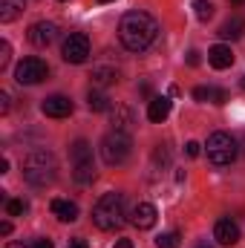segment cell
I'll return each mask as SVG.
<instances>
[{
    "instance_id": "4dcf8cb0",
    "label": "cell",
    "mask_w": 245,
    "mask_h": 248,
    "mask_svg": "<svg viewBox=\"0 0 245 248\" xmlns=\"http://www.w3.org/2000/svg\"><path fill=\"white\" fill-rule=\"evenodd\" d=\"M32 243H35V248H55L49 237H38V240H32Z\"/></svg>"
},
{
    "instance_id": "f546056e",
    "label": "cell",
    "mask_w": 245,
    "mask_h": 248,
    "mask_svg": "<svg viewBox=\"0 0 245 248\" xmlns=\"http://www.w3.org/2000/svg\"><path fill=\"white\" fill-rule=\"evenodd\" d=\"M9 101H12V98H9V93H0V116H6V113H9V107H12Z\"/></svg>"
},
{
    "instance_id": "d4e9b609",
    "label": "cell",
    "mask_w": 245,
    "mask_h": 248,
    "mask_svg": "<svg viewBox=\"0 0 245 248\" xmlns=\"http://www.w3.org/2000/svg\"><path fill=\"white\" fill-rule=\"evenodd\" d=\"M156 248H179V234H176V231L162 234V237L156 240Z\"/></svg>"
},
{
    "instance_id": "9c48e42d",
    "label": "cell",
    "mask_w": 245,
    "mask_h": 248,
    "mask_svg": "<svg viewBox=\"0 0 245 248\" xmlns=\"http://www.w3.org/2000/svg\"><path fill=\"white\" fill-rule=\"evenodd\" d=\"M214 240H216L219 246H237V240H240V225H237L234 219H228V217L216 219V225H214Z\"/></svg>"
},
{
    "instance_id": "ab89813d",
    "label": "cell",
    "mask_w": 245,
    "mask_h": 248,
    "mask_svg": "<svg viewBox=\"0 0 245 248\" xmlns=\"http://www.w3.org/2000/svg\"><path fill=\"white\" fill-rule=\"evenodd\" d=\"M243 87H245V78H243Z\"/></svg>"
},
{
    "instance_id": "6da1fadb",
    "label": "cell",
    "mask_w": 245,
    "mask_h": 248,
    "mask_svg": "<svg viewBox=\"0 0 245 248\" xmlns=\"http://www.w3.org/2000/svg\"><path fill=\"white\" fill-rule=\"evenodd\" d=\"M156 35H159V23L147 12H127L119 23V41L130 52H144L156 41Z\"/></svg>"
},
{
    "instance_id": "5bb4252c",
    "label": "cell",
    "mask_w": 245,
    "mask_h": 248,
    "mask_svg": "<svg viewBox=\"0 0 245 248\" xmlns=\"http://www.w3.org/2000/svg\"><path fill=\"white\" fill-rule=\"evenodd\" d=\"M243 32H245V17L243 15H234V17H228L222 26H219V38L222 41H237V38H243Z\"/></svg>"
},
{
    "instance_id": "cb8c5ba5",
    "label": "cell",
    "mask_w": 245,
    "mask_h": 248,
    "mask_svg": "<svg viewBox=\"0 0 245 248\" xmlns=\"http://www.w3.org/2000/svg\"><path fill=\"white\" fill-rule=\"evenodd\" d=\"M153 165H156V168H159V165H162V168H168V165H170V150H168L165 144H159V147H156V153H153Z\"/></svg>"
},
{
    "instance_id": "277c9868",
    "label": "cell",
    "mask_w": 245,
    "mask_h": 248,
    "mask_svg": "<svg viewBox=\"0 0 245 248\" xmlns=\"http://www.w3.org/2000/svg\"><path fill=\"white\" fill-rule=\"evenodd\" d=\"M205 150H208L211 165H216V168H225V165L237 162V156H240V144L228 133H211L205 141Z\"/></svg>"
},
{
    "instance_id": "3957f363",
    "label": "cell",
    "mask_w": 245,
    "mask_h": 248,
    "mask_svg": "<svg viewBox=\"0 0 245 248\" xmlns=\"http://www.w3.org/2000/svg\"><path fill=\"white\" fill-rule=\"evenodd\" d=\"M124 217H127L124 214V193H116V190L104 193L92 208V222L101 231H119L124 225Z\"/></svg>"
},
{
    "instance_id": "484cf974",
    "label": "cell",
    "mask_w": 245,
    "mask_h": 248,
    "mask_svg": "<svg viewBox=\"0 0 245 248\" xmlns=\"http://www.w3.org/2000/svg\"><path fill=\"white\" fill-rule=\"evenodd\" d=\"M9 58H12V46H9V41H0V69L9 66Z\"/></svg>"
},
{
    "instance_id": "5b68a950",
    "label": "cell",
    "mask_w": 245,
    "mask_h": 248,
    "mask_svg": "<svg viewBox=\"0 0 245 248\" xmlns=\"http://www.w3.org/2000/svg\"><path fill=\"white\" fill-rule=\"evenodd\" d=\"M101 159L107 162V165H124L127 159H130V153H133V141H130V136L122 133V130H113V133H107L104 139H101Z\"/></svg>"
},
{
    "instance_id": "4fadbf2b",
    "label": "cell",
    "mask_w": 245,
    "mask_h": 248,
    "mask_svg": "<svg viewBox=\"0 0 245 248\" xmlns=\"http://www.w3.org/2000/svg\"><path fill=\"white\" fill-rule=\"evenodd\" d=\"M208 63H211L214 69H228V66L234 63V52H231V46H225V44L211 46V49H208Z\"/></svg>"
},
{
    "instance_id": "8992f818",
    "label": "cell",
    "mask_w": 245,
    "mask_h": 248,
    "mask_svg": "<svg viewBox=\"0 0 245 248\" xmlns=\"http://www.w3.org/2000/svg\"><path fill=\"white\" fill-rule=\"evenodd\" d=\"M49 75V66L44 58H38V55H32V58H23V61L15 66V81L17 84H41L44 78Z\"/></svg>"
},
{
    "instance_id": "ac0fdd59",
    "label": "cell",
    "mask_w": 245,
    "mask_h": 248,
    "mask_svg": "<svg viewBox=\"0 0 245 248\" xmlns=\"http://www.w3.org/2000/svg\"><path fill=\"white\" fill-rule=\"evenodd\" d=\"M72 179H75L78 185H90V182L95 179V165H92V159H90V162H75V165H72Z\"/></svg>"
},
{
    "instance_id": "f35d334b",
    "label": "cell",
    "mask_w": 245,
    "mask_h": 248,
    "mask_svg": "<svg viewBox=\"0 0 245 248\" xmlns=\"http://www.w3.org/2000/svg\"><path fill=\"white\" fill-rule=\"evenodd\" d=\"M199 248H208V246H199Z\"/></svg>"
},
{
    "instance_id": "e575fe53",
    "label": "cell",
    "mask_w": 245,
    "mask_h": 248,
    "mask_svg": "<svg viewBox=\"0 0 245 248\" xmlns=\"http://www.w3.org/2000/svg\"><path fill=\"white\" fill-rule=\"evenodd\" d=\"M6 248H35V243H9Z\"/></svg>"
},
{
    "instance_id": "836d02e7",
    "label": "cell",
    "mask_w": 245,
    "mask_h": 248,
    "mask_svg": "<svg viewBox=\"0 0 245 248\" xmlns=\"http://www.w3.org/2000/svg\"><path fill=\"white\" fill-rule=\"evenodd\" d=\"M0 234H3V237H9V234H12V222H6V219H3V222H0Z\"/></svg>"
},
{
    "instance_id": "74e56055",
    "label": "cell",
    "mask_w": 245,
    "mask_h": 248,
    "mask_svg": "<svg viewBox=\"0 0 245 248\" xmlns=\"http://www.w3.org/2000/svg\"><path fill=\"white\" fill-rule=\"evenodd\" d=\"M98 3H113V0H98Z\"/></svg>"
},
{
    "instance_id": "7402d4cb",
    "label": "cell",
    "mask_w": 245,
    "mask_h": 248,
    "mask_svg": "<svg viewBox=\"0 0 245 248\" xmlns=\"http://www.w3.org/2000/svg\"><path fill=\"white\" fill-rule=\"evenodd\" d=\"M193 12H196V17L205 23V20L214 17V3H211V0H193Z\"/></svg>"
},
{
    "instance_id": "44dd1931",
    "label": "cell",
    "mask_w": 245,
    "mask_h": 248,
    "mask_svg": "<svg viewBox=\"0 0 245 248\" xmlns=\"http://www.w3.org/2000/svg\"><path fill=\"white\" fill-rule=\"evenodd\" d=\"M69 153H72V165H75V162H90V159H92V144L84 141V139H78V141H72Z\"/></svg>"
},
{
    "instance_id": "8d00e7d4",
    "label": "cell",
    "mask_w": 245,
    "mask_h": 248,
    "mask_svg": "<svg viewBox=\"0 0 245 248\" xmlns=\"http://www.w3.org/2000/svg\"><path fill=\"white\" fill-rule=\"evenodd\" d=\"M231 3H234V6H243L245 0H231Z\"/></svg>"
},
{
    "instance_id": "e0dca14e",
    "label": "cell",
    "mask_w": 245,
    "mask_h": 248,
    "mask_svg": "<svg viewBox=\"0 0 245 248\" xmlns=\"http://www.w3.org/2000/svg\"><path fill=\"white\" fill-rule=\"evenodd\" d=\"M90 78H92L95 87H110V84L119 81V69H116V66H95Z\"/></svg>"
},
{
    "instance_id": "9a60e30c",
    "label": "cell",
    "mask_w": 245,
    "mask_h": 248,
    "mask_svg": "<svg viewBox=\"0 0 245 248\" xmlns=\"http://www.w3.org/2000/svg\"><path fill=\"white\" fill-rule=\"evenodd\" d=\"M49 211H52L61 222H75V219H78V205L69 202V199H52V202H49Z\"/></svg>"
},
{
    "instance_id": "8fae6325",
    "label": "cell",
    "mask_w": 245,
    "mask_h": 248,
    "mask_svg": "<svg viewBox=\"0 0 245 248\" xmlns=\"http://www.w3.org/2000/svg\"><path fill=\"white\" fill-rule=\"evenodd\" d=\"M41 110L49 119H66V116H72V101L66 95H49V98H44Z\"/></svg>"
},
{
    "instance_id": "83f0119b",
    "label": "cell",
    "mask_w": 245,
    "mask_h": 248,
    "mask_svg": "<svg viewBox=\"0 0 245 248\" xmlns=\"http://www.w3.org/2000/svg\"><path fill=\"white\" fill-rule=\"evenodd\" d=\"M193 98L196 101H211V87H196L193 90Z\"/></svg>"
},
{
    "instance_id": "d6986e66",
    "label": "cell",
    "mask_w": 245,
    "mask_h": 248,
    "mask_svg": "<svg viewBox=\"0 0 245 248\" xmlns=\"http://www.w3.org/2000/svg\"><path fill=\"white\" fill-rule=\"evenodd\" d=\"M23 15V0H0V20L12 23Z\"/></svg>"
},
{
    "instance_id": "30bf717a",
    "label": "cell",
    "mask_w": 245,
    "mask_h": 248,
    "mask_svg": "<svg viewBox=\"0 0 245 248\" xmlns=\"http://www.w3.org/2000/svg\"><path fill=\"white\" fill-rule=\"evenodd\" d=\"M156 208L150 205V202H138L136 208H133V214H130V222L138 228V231H150L153 225H156Z\"/></svg>"
},
{
    "instance_id": "603a6c76",
    "label": "cell",
    "mask_w": 245,
    "mask_h": 248,
    "mask_svg": "<svg viewBox=\"0 0 245 248\" xmlns=\"http://www.w3.org/2000/svg\"><path fill=\"white\" fill-rule=\"evenodd\" d=\"M29 211V202L26 199H6V214L9 217H20Z\"/></svg>"
},
{
    "instance_id": "2e32d148",
    "label": "cell",
    "mask_w": 245,
    "mask_h": 248,
    "mask_svg": "<svg viewBox=\"0 0 245 248\" xmlns=\"http://www.w3.org/2000/svg\"><path fill=\"white\" fill-rule=\"evenodd\" d=\"M113 130H122V133H130V127L136 124V119H133V110L127 107V104H116L113 110Z\"/></svg>"
},
{
    "instance_id": "d590c367",
    "label": "cell",
    "mask_w": 245,
    "mask_h": 248,
    "mask_svg": "<svg viewBox=\"0 0 245 248\" xmlns=\"http://www.w3.org/2000/svg\"><path fill=\"white\" fill-rule=\"evenodd\" d=\"M116 248H133V243H130V240H119V243H116Z\"/></svg>"
},
{
    "instance_id": "ffe728a7",
    "label": "cell",
    "mask_w": 245,
    "mask_h": 248,
    "mask_svg": "<svg viewBox=\"0 0 245 248\" xmlns=\"http://www.w3.org/2000/svg\"><path fill=\"white\" fill-rule=\"evenodd\" d=\"M87 107H90L92 113H107V110H113L110 98H107L101 90H90V93H87Z\"/></svg>"
},
{
    "instance_id": "7c38bea8",
    "label": "cell",
    "mask_w": 245,
    "mask_h": 248,
    "mask_svg": "<svg viewBox=\"0 0 245 248\" xmlns=\"http://www.w3.org/2000/svg\"><path fill=\"white\" fill-rule=\"evenodd\" d=\"M170 107H173V101H170L168 95H156V98H150V104H147V119L153 124H162L170 116Z\"/></svg>"
},
{
    "instance_id": "1f68e13d",
    "label": "cell",
    "mask_w": 245,
    "mask_h": 248,
    "mask_svg": "<svg viewBox=\"0 0 245 248\" xmlns=\"http://www.w3.org/2000/svg\"><path fill=\"white\" fill-rule=\"evenodd\" d=\"M66 248H90V246H87V240L75 237V240H69V246H66Z\"/></svg>"
},
{
    "instance_id": "ba28073f",
    "label": "cell",
    "mask_w": 245,
    "mask_h": 248,
    "mask_svg": "<svg viewBox=\"0 0 245 248\" xmlns=\"http://www.w3.org/2000/svg\"><path fill=\"white\" fill-rule=\"evenodd\" d=\"M26 38H29L32 46H49V44L58 38V26H55V23H46V20L32 23L29 32H26Z\"/></svg>"
},
{
    "instance_id": "7a4b0ae2",
    "label": "cell",
    "mask_w": 245,
    "mask_h": 248,
    "mask_svg": "<svg viewBox=\"0 0 245 248\" xmlns=\"http://www.w3.org/2000/svg\"><path fill=\"white\" fill-rule=\"evenodd\" d=\"M58 176V162L49 150H35L23 159V179L35 187L52 185Z\"/></svg>"
},
{
    "instance_id": "d6a6232c",
    "label": "cell",
    "mask_w": 245,
    "mask_h": 248,
    "mask_svg": "<svg viewBox=\"0 0 245 248\" xmlns=\"http://www.w3.org/2000/svg\"><path fill=\"white\" fill-rule=\"evenodd\" d=\"M187 63H190V66H199V52H196V49L187 52Z\"/></svg>"
},
{
    "instance_id": "4316f807",
    "label": "cell",
    "mask_w": 245,
    "mask_h": 248,
    "mask_svg": "<svg viewBox=\"0 0 245 248\" xmlns=\"http://www.w3.org/2000/svg\"><path fill=\"white\" fill-rule=\"evenodd\" d=\"M211 101H214V104H225V101H228V93H225V90L211 87Z\"/></svg>"
},
{
    "instance_id": "52a82bcc",
    "label": "cell",
    "mask_w": 245,
    "mask_h": 248,
    "mask_svg": "<svg viewBox=\"0 0 245 248\" xmlns=\"http://www.w3.org/2000/svg\"><path fill=\"white\" fill-rule=\"evenodd\" d=\"M61 55L66 63H84L90 58V38L84 32H69V38L63 41Z\"/></svg>"
},
{
    "instance_id": "f1b7e54d",
    "label": "cell",
    "mask_w": 245,
    "mask_h": 248,
    "mask_svg": "<svg viewBox=\"0 0 245 248\" xmlns=\"http://www.w3.org/2000/svg\"><path fill=\"white\" fill-rule=\"evenodd\" d=\"M184 153H187L190 159H196V156L202 153V144H199V141H187V144H184Z\"/></svg>"
}]
</instances>
